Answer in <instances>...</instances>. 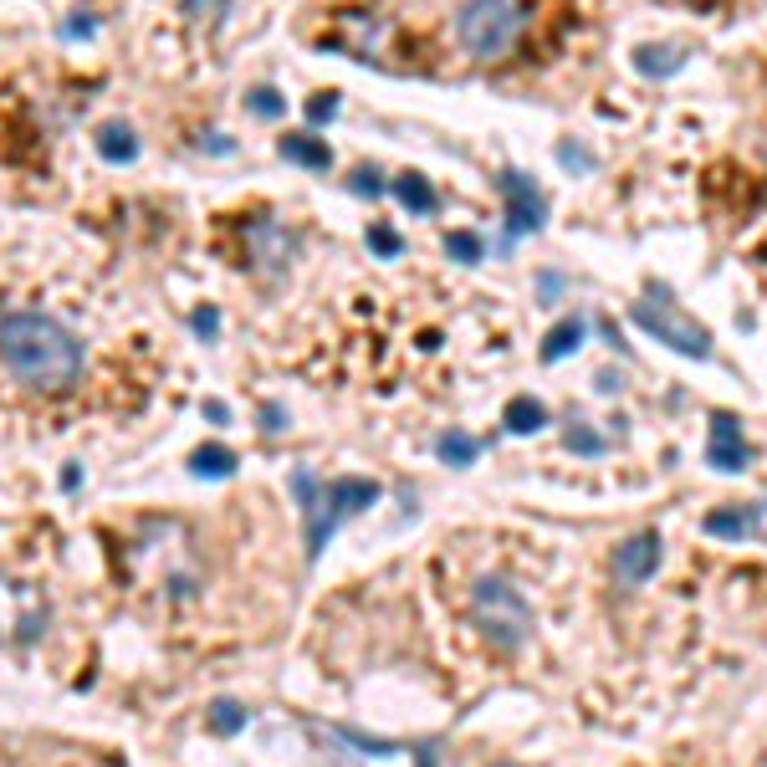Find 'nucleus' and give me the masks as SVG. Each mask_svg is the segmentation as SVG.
Segmentation results:
<instances>
[{
    "label": "nucleus",
    "instance_id": "nucleus-1",
    "mask_svg": "<svg viewBox=\"0 0 767 767\" xmlns=\"http://www.w3.org/2000/svg\"><path fill=\"white\" fill-rule=\"evenodd\" d=\"M0 364L31 389H67L82 379V338L36 307H16L0 318Z\"/></svg>",
    "mask_w": 767,
    "mask_h": 767
},
{
    "label": "nucleus",
    "instance_id": "nucleus-2",
    "mask_svg": "<svg viewBox=\"0 0 767 767\" xmlns=\"http://www.w3.org/2000/svg\"><path fill=\"white\" fill-rule=\"evenodd\" d=\"M292 491H297V502H302V522H307V563H318L323 548L333 543V532L358 517V512H369L379 502V481H364V476H338V481H318L312 471H297L292 476Z\"/></svg>",
    "mask_w": 767,
    "mask_h": 767
},
{
    "label": "nucleus",
    "instance_id": "nucleus-3",
    "mask_svg": "<svg viewBox=\"0 0 767 767\" xmlns=\"http://www.w3.org/2000/svg\"><path fill=\"white\" fill-rule=\"evenodd\" d=\"M471 619L476 629L486 635L491 650H502V655H517L532 635V604L522 599V589H512L507 578H476V589H471Z\"/></svg>",
    "mask_w": 767,
    "mask_h": 767
},
{
    "label": "nucleus",
    "instance_id": "nucleus-4",
    "mask_svg": "<svg viewBox=\"0 0 767 767\" xmlns=\"http://www.w3.org/2000/svg\"><path fill=\"white\" fill-rule=\"evenodd\" d=\"M527 6L522 0H461L456 11V36L461 47L481 62H496L517 47V36L527 31Z\"/></svg>",
    "mask_w": 767,
    "mask_h": 767
},
{
    "label": "nucleus",
    "instance_id": "nucleus-5",
    "mask_svg": "<svg viewBox=\"0 0 767 767\" xmlns=\"http://www.w3.org/2000/svg\"><path fill=\"white\" fill-rule=\"evenodd\" d=\"M629 318H635L655 343H665V348H675V353H686V358H711V333L696 323V318H686L675 302H665V292L660 297H650V302H635L629 307Z\"/></svg>",
    "mask_w": 767,
    "mask_h": 767
},
{
    "label": "nucleus",
    "instance_id": "nucleus-6",
    "mask_svg": "<svg viewBox=\"0 0 767 767\" xmlns=\"http://www.w3.org/2000/svg\"><path fill=\"white\" fill-rule=\"evenodd\" d=\"M496 190H502V200H507V225H512V236L543 231V220H548V200L537 195V185H532L527 174L502 169V179H496Z\"/></svg>",
    "mask_w": 767,
    "mask_h": 767
},
{
    "label": "nucleus",
    "instance_id": "nucleus-7",
    "mask_svg": "<svg viewBox=\"0 0 767 767\" xmlns=\"http://www.w3.org/2000/svg\"><path fill=\"white\" fill-rule=\"evenodd\" d=\"M747 461H752V450H747V440H742V420H737V415H727V410H716V415H711L706 466L732 476V471H747Z\"/></svg>",
    "mask_w": 767,
    "mask_h": 767
},
{
    "label": "nucleus",
    "instance_id": "nucleus-8",
    "mask_svg": "<svg viewBox=\"0 0 767 767\" xmlns=\"http://www.w3.org/2000/svg\"><path fill=\"white\" fill-rule=\"evenodd\" d=\"M655 568H660V537L655 532H635L624 548H614V578L629 583V589L655 578Z\"/></svg>",
    "mask_w": 767,
    "mask_h": 767
},
{
    "label": "nucleus",
    "instance_id": "nucleus-9",
    "mask_svg": "<svg viewBox=\"0 0 767 767\" xmlns=\"http://www.w3.org/2000/svg\"><path fill=\"white\" fill-rule=\"evenodd\" d=\"M277 154L287 164H302V169H328L333 164V149L318 133H287V139H277Z\"/></svg>",
    "mask_w": 767,
    "mask_h": 767
},
{
    "label": "nucleus",
    "instance_id": "nucleus-10",
    "mask_svg": "<svg viewBox=\"0 0 767 767\" xmlns=\"http://www.w3.org/2000/svg\"><path fill=\"white\" fill-rule=\"evenodd\" d=\"M502 425H507L512 435H537V430L548 425V404H543V399H532V394H517V399H507Z\"/></svg>",
    "mask_w": 767,
    "mask_h": 767
},
{
    "label": "nucleus",
    "instance_id": "nucleus-11",
    "mask_svg": "<svg viewBox=\"0 0 767 767\" xmlns=\"http://www.w3.org/2000/svg\"><path fill=\"white\" fill-rule=\"evenodd\" d=\"M98 154H103V159H113V164H128L133 154H139V139H133V128H128V123H118V118H113V123H103V128H98Z\"/></svg>",
    "mask_w": 767,
    "mask_h": 767
},
{
    "label": "nucleus",
    "instance_id": "nucleus-12",
    "mask_svg": "<svg viewBox=\"0 0 767 767\" xmlns=\"http://www.w3.org/2000/svg\"><path fill=\"white\" fill-rule=\"evenodd\" d=\"M394 195H399V205L410 210V215H430V210H435V190H430V179L415 174V169L394 179Z\"/></svg>",
    "mask_w": 767,
    "mask_h": 767
},
{
    "label": "nucleus",
    "instance_id": "nucleus-13",
    "mask_svg": "<svg viewBox=\"0 0 767 767\" xmlns=\"http://www.w3.org/2000/svg\"><path fill=\"white\" fill-rule=\"evenodd\" d=\"M190 471L205 476V481H225V476H236V450H225V445H200L195 456H190Z\"/></svg>",
    "mask_w": 767,
    "mask_h": 767
},
{
    "label": "nucleus",
    "instance_id": "nucleus-14",
    "mask_svg": "<svg viewBox=\"0 0 767 767\" xmlns=\"http://www.w3.org/2000/svg\"><path fill=\"white\" fill-rule=\"evenodd\" d=\"M583 333H589V323H583V318H563V323L543 338V364H558V358H568V353L583 343Z\"/></svg>",
    "mask_w": 767,
    "mask_h": 767
},
{
    "label": "nucleus",
    "instance_id": "nucleus-15",
    "mask_svg": "<svg viewBox=\"0 0 767 767\" xmlns=\"http://www.w3.org/2000/svg\"><path fill=\"white\" fill-rule=\"evenodd\" d=\"M435 456H440L445 466H471V461L481 456V440H476V435H461V430H450V435L435 440Z\"/></svg>",
    "mask_w": 767,
    "mask_h": 767
},
{
    "label": "nucleus",
    "instance_id": "nucleus-16",
    "mask_svg": "<svg viewBox=\"0 0 767 767\" xmlns=\"http://www.w3.org/2000/svg\"><path fill=\"white\" fill-rule=\"evenodd\" d=\"M635 67L645 77H670V72L686 67V57H681V47H640L635 52Z\"/></svg>",
    "mask_w": 767,
    "mask_h": 767
},
{
    "label": "nucleus",
    "instance_id": "nucleus-17",
    "mask_svg": "<svg viewBox=\"0 0 767 767\" xmlns=\"http://www.w3.org/2000/svg\"><path fill=\"white\" fill-rule=\"evenodd\" d=\"M256 256H261L266 266H287V256H292V236H282L277 225H256Z\"/></svg>",
    "mask_w": 767,
    "mask_h": 767
},
{
    "label": "nucleus",
    "instance_id": "nucleus-18",
    "mask_svg": "<svg viewBox=\"0 0 767 767\" xmlns=\"http://www.w3.org/2000/svg\"><path fill=\"white\" fill-rule=\"evenodd\" d=\"M246 721H251V711H246L241 701H231V696L210 706V727H215L220 737H236V732H246Z\"/></svg>",
    "mask_w": 767,
    "mask_h": 767
},
{
    "label": "nucleus",
    "instance_id": "nucleus-19",
    "mask_svg": "<svg viewBox=\"0 0 767 767\" xmlns=\"http://www.w3.org/2000/svg\"><path fill=\"white\" fill-rule=\"evenodd\" d=\"M445 256L461 261V266H476V261L486 256V246H481L476 231H450V236H445Z\"/></svg>",
    "mask_w": 767,
    "mask_h": 767
},
{
    "label": "nucleus",
    "instance_id": "nucleus-20",
    "mask_svg": "<svg viewBox=\"0 0 767 767\" xmlns=\"http://www.w3.org/2000/svg\"><path fill=\"white\" fill-rule=\"evenodd\" d=\"M706 532L711 537H732V543H737V537L752 532V512H711L706 517Z\"/></svg>",
    "mask_w": 767,
    "mask_h": 767
},
{
    "label": "nucleus",
    "instance_id": "nucleus-21",
    "mask_svg": "<svg viewBox=\"0 0 767 767\" xmlns=\"http://www.w3.org/2000/svg\"><path fill=\"white\" fill-rule=\"evenodd\" d=\"M246 108H251L256 118H282V113H287V98L277 93V87H251V93H246Z\"/></svg>",
    "mask_w": 767,
    "mask_h": 767
},
{
    "label": "nucleus",
    "instance_id": "nucleus-22",
    "mask_svg": "<svg viewBox=\"0 0 767 767\" xmlns=\"http://www.w3.org/2000/svg\"><path fill=\"white\" fill-rule=\"evenodd\" d=\"M563 445H568V450H578V456H604V435H594L589 425H568Z\"/></svg>",
    "mask_w": 767,
    "mask_h": 767
},
{
    "label": "nucleus",
    "instance_id": "nucleus-23",
    "mask_svg": "<svg viewBox=\"0 0 767 767\" xmlns=\"http://www.w3.org/2000/svg\"><path fill=\"white\" fill-rule=\"evenodd\" d=\"M369 246H374V251H379V256H384V261H389V256H399V251H404V241H399V236H394V231H389V225H369Z\"/></svg>",
    "mask_w": 767,
    "mask_h": 767
},
{
    "label": "nucleus",
    "instance_id": "nucleus-24",
    "mask_svg": "<svg viewBox=\"0 0 767 767\" xmlns=\"http://www.w3.org/2000/svg\"><path fill=\"white\" fill-rule=\"evenodd\" d=\"M307 118H312V123H333V118H338V93H312Z\"/></svg>",
    "mask_w": 767,
    "mask_h": 767
},
{
    "label": "nucleus",
    "instance_id": "nucleus-25",
    "mask_svg": "<svg viewBox=\"0 0 767 767\" xmlns=\"http://www.w3.org/2000/svg\"><path fill=\"white\" fill-rule=\"evenodd\" d=\"M261 430H266V435H282V430H287V410H282L277 399L261 404Z\"/></svg>",
    "mask_w": 767,
    "mask_h": 767
},
{
    "label": "nucleus",
    "instance_id": "nucleus-26",
    "mask_svg": "<svg viewBox=\"0 0 767 767\" xmlns=\"http://www.w3.org/2000/svg\"><path fill=\"white\" fill-rule=\"evenodd\" d=\"M558 164H563V169H578V174H589V169H594V154H589V149L563 144V149H558Z\"/></svg>",
    "mask_w": 767,
    "mask_h": 767
},
{
    "label": "nucleus",
    "instance_id": "nucleus-27",
    "mask_svg": "<svg viewBox=\"0 0 767 767\" xmlns=\"http://www.w3.org/2000/svg\"><path fill=\"white\" fill-rule=\"evenodd\" d=\"M353 195H384L379 169H353Z\"/></svg>",
    "mask_w": 767,
    "mask_h": 767
},
{
    "label": "nucleus",
    "instance_id": "nucleus-28",
    "mask_svg": "<svg viewBox=\"0 0 767 767\" xmlns=\"http://www.w3.org/2000/svg\"><path fill=\"white\" fill-rule=\"evenodd\" d=\"M190 323H195V333H200V338L210 343V338L220 333V312H215V307H200V312H195V318H190Z\"/></svg>",
    "mask_w": 767,
    "mask_h": 767
},
{
    "label": "nucleus",
    "instance_id": "nucleus-29",
    "mask_svg": "<svg viewBox=\"0 0 767 767\" xmlns=\"http://www.w3.org/2000/svg\"><path fill=\"white\" fill-rule=\"evenodd\" d=\"M205 415H210L215 425H225V420H231V410H225V404H220V399H210V404H205Z\"/></svg>",
    "mask_w": 767,
    "mask_h": 767
},
{
    "label": "nucleus",
    "instance_id": "nucleus-30",
    "mask_svg": "<svg viewBox=\"0 0 767 767\" xmlns=\"http://www.w3.org/2000/svg\"><path fill=\"white\" fill-rule=\"evenodd\" d=\"M747 512H752V527L767 537V502H757V507H747Z\"/></svg>",
    "mask_w": 767,
    "mask_h": 767
},
{
    "label": "nucleus",
    "instance_id": "nucleus-31",
    "mask_svg": "<svg viewBox=\"0 0 767 767\" xmlns=\"http://www.w3.org/2000/svg\"><path fill=\"white\" fill-rule=\"evenodd\" d=\"M77 481H82V471H77V466H67V471H62V486H67V491H77Z\"/></svg>",
    "mask_w": 767,
    "mask_h": 767
},
{
    "label": "nucleus",
    "instance_id": "nucleus-32",
    "mask_svg": "<svg viewBox=\"0 0 767 767\" xmlns=\"http://www.w3.org/2000/svg\"><path fill=\"white\" fill-rule=\"evenodd\" d=\"M415 757H420V767H435V747H420Z\"/></svg>",
    "mask_w": 767,
    "mask_h": 767
}]
</instances>
